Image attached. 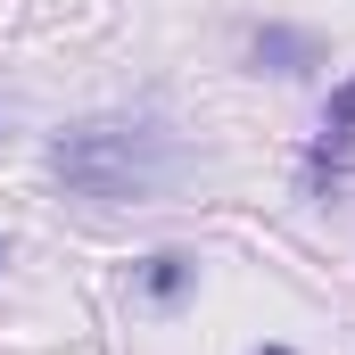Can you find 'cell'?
<instances>
[{"label": "cell", "mask_w": 355, "mask_h": 355, "mask_svg": "<svg viewBox=\"0 0 355 355\" xmlns=\"http://www.w3.org/2000/svg\"><path fill=\"white\" fill-rule=\"evenodd\" d=\"M149 289H157V297H174V289H182V257H157V272H149Z\"/></svg>", "instance_id": "obj_4"}, {"label": "cell", "mask_w": 355, "mask_h": 355, "mask_svg": "<svg viewBox=\"0 0 355 355\" xmlns=\"http://www.w3.org/2000/svg\"><path fill=\"white\" fill-rule=\"evenodd\" d=\"M50 174L67 190H83V198H149L157 182L174 174V132H157L141 116H99V124L58 132Z\"/></svg>", "instance_id": "obj_1"}, {"label": "cell", "mask_w": 355, "mask_h": 355, "mask_svg": "<svg viewBox=\"0 0 355 355\" xmlns=\"http://www.w3.org/2000/svg\"><path fill=\"white\" fill-rule=\"evenodd\" d=\"M257 58H272L281 75H306L314 67V42L306 33H257Z\"/></svg>", "instance_id": "obj_3"}, {"label": "cell", "mask_w": 355, "mask_h": 355, "mask_svg": "<svg viewBox=\"0 0 355 355\" xmlns=\"http://www.w3.org/2000/svg\"><path fill=\"white\" fill-rule=\"evenodd\" d=\"M347 149H355V83L331 99V124H322V149H314V166H347Z\"/></svg>", "instance_id": "obj_2"}, {"label": "cell", "mask_w": 355, "mask_h": 355, "mask_svg": "<svg viewBox=\"0 0 355 355\" xmlns=\"http://www.w3.org/2000/svg\"><path fill=\"white\" fill-rule=\"evenodd\" d=\"M257 355H289V347H257Z\"/></svg>", "instance_id": "obj_5"}]
</instances>
